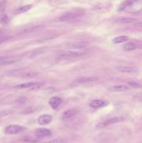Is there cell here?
<instances>
[{
  "label": "cell",
  "instance_id": "obj_25",
  "mask_svg": "<svg viewBox=\"0 0 142 143\" xmlns=\"http://www.w3.org/2000/svg\"><path fill=\"white\" fill-rule=\"evenodd\" d=\"M13 112L11 111H7V110H5V111H0V117H4L5 115H10Z\"/></svg>",
  "mask_w": 142,
  "mask_h": 143
},
{
  "label": "cell",
  "instance_id": "obj_16",
  "mask_svg": "<svg viewBox=\"0 0 142 143\" xmlns=\"http://www.w3.org/2000/svg\"><path fill=\"white\" fill-rule=\"evenodd\" d=\"M127 40H129V37L125 35H121V36H118V37L114 38V40H112V42L114 44H121L125 43Z\"/></svg>",
  "mask_w": 142,
  "mask_h": 143
},
{
  "label": "cell",
  "instance_id": "obj_14",
  "mask_svg": "<svg viewBox=\"0 0 142 143\" xmlns=\"http://www.w3.org/2000/svg\"><path fill=\"white\" fill-rule=\"evenodd\" d=\"M37 84V82H27V83H23V84H19V85H16L14 87L15 89L18 90H21V89H30L32 88L33 86Z\"/></svg>",
  "mask_w": 142,
  "mask_h": 143
},
{
  "label": "cell",
  "instance_id": "obj_32",
  "mask_svg": "<svg viewBox=\"0 0 142 143\" xmlns=\"http://www.w3.org/2000/svg\"><path fill=\"white\" fill-rule=\"evenodd\" d=\"M2 59H3V57H0V61H1V60H2Z\"/></svg>",
  "mask_w": 142,
  "mask_h": 143
},
{
  "label": "cell",
  "instance_id": "obj_27",
  "mask_svg": "<svg viewBox=\"0 0 142 143\" xmlns=\"http://www.w3.org/2000/svg\"><path fill=\"white\" fill-rule=\"evenodd\" d=\"M135 21V19H120L119 22L120 23H128V24H130V23H134Z\"/></svg>",
  "mask_w": 142,
  "mask_h": 143
},
{
  "label": "cell",
  "instance_id": "obj_20",
  "mask_svg": "<svg viewBox=\"0 0 142 143\" xmlns=\"http://www.w3.org/2000/svg\"><path fill=\"white\" fill-rule=\"evenodd\" d=\"M128 85L131 88H135V89H140L142 88V85L138 82H135V81H129L127 83Z\"/></svg>",
  "mask_w": 142,
  "mask_h": 143
},
{
  "label": "cell",
  "instance_id": "obj_4",
  "mask_svg": "<svg viewBox=\"0 0 142 143\" xmlns=\"http://www.w3.org/2000/svg\"><path fill=\"white\" fill-rule=\"evenodd\" d=\"M115 70L120 73L125 74H135L138 72V69L135 67H130V66H117Z\"/></svg>",
  "mask_w": 142,
  "mask_h": 143
},
{
  "label": "cell",
  "instance_id": "obj_9",
  "mask_svg": "<svg viewBox=\"0 0 142 143\" xmlns=\"http://www.w3.org/2000/svg\"><path fill=\"white\" fill-rule=\"evenodd\" d=\"M79 113V111L76 109H69L68 111H65L63 113V120H70L73 117H75V115Z\"/></svg>",
  "mask_w": 142,
  "mask_h": 143
},
{
  "label": "cell",
  "instance_id": "obj_3",
  "mask_svg": "<svg viewBox=\"0 0 142 143\" xmlns=\"http://www.w3.org/2000/svg\"><path fill=\"white\" fill-rule=\"evenodd\" d=\"M84 52H76V51H66V52L60 53L59 56L61 58H78L85 55Z\"/></svg>",
  "mask_w": 142,
  "mask_h": 143
},
{
  "label": "cell",
  "instance_id": "obj_11",
  "mask_svg": "<svg viewBox=\"0 0 142 143\" xmlns=\"http://www.w3.org/2000/svg\"><path fill=\"white\" fill-rule=\"evenodd\" d=\"M61 102H62L61 98L59 97V96H54V97L50 98V99H49V105H50L51 107H52L53 109H54V110L58 109V107L60 105Z\"/></svg>",
  "mask_w": 142,
  "mask_h": 143
},
{
  "label": "cell",
  "instance_id": "obj_24",
  "mask_svg": "<svg viewBox=\"0 0 142 143\" xmlns=\"http://www.w3.org/2000/svg\"><path fill=\"white\" fill-rule=\"evenodd\" d=\"M8 17L6 14H4L0 18V23L2 24H8Z\"/></svg>",
  "mask_w": 142,
  "mask_h": 143
},
{
  "label": "cell",
  "instance_id": "obj_6",
  "mask_svg": "<svg viewBox=\"0 0 142 143\" xmlns=\"http://www.w3.org/2000/svg\"><path fill=\"white\" fill-rule=\"evenodd\" d=\"M88 45V43L84 41H77L71 42V43L66 44V46L70 49H84Z\"/></svg>",
  "mask_w": 142,
  "mask_h": 143
},
{
  "label": "cell",
  "instance_id": "obj_8",
  "mask_svg": "<svg viewBox=\"0 0 142 143\" xmlns=\"http://www.w3.org/2000/svg\"><path fill=\"white\" fill-rule=\"evenodd\" d=\"M52 135V132L49 129L46 128H39L35 131V135L38 138L45 137V136H50Z\"/></svg>",
  "mask_w": 142,
  "mask_h": 143
},
{
  "label": "cell",
  "instance_id": "obj_1",
  "mask_svg": "<svg viewBox=\"0 0 142 143\" xmlns=\"http://www.w3.org/2000/svg\"><path fill=\"white\" fill-rule=\"evenodd\" d=\"M26 128L20 125H9L4 128V132L8 135H18L24 131Z\"/></svg>",
  "mask_w": 142,
  "mask_h": 143
},
{
  "label": "cell",
  "instance_id": "obj_2",
  "mask_svg": "<svg viewBox=\"0 0 142 143\" xmlns=\"http://www.w3.org/2000/svg\"><path fill=\"white\" fill-rule=\"evenodd\" d=\"M124 120V118L122 116H117V117H112V118H110L108 120H105L103 122H100L96 126V129H103V128L109 126L110 125L115 124V123L120 122Z\"/></svg>",
  "mask_w": 142,
  "mask_h": 143
},
{
  "label": "cell",
  "instance_id": "obj_19",
  "mask_svg": "<svg viewBox=\"0 0 142 143\" xmlns=\"http://www.w3.org/2000/svg\"><path fill=\"white\" fill-rule=\"evenodd\" d=\"M123 47H124V49L126 51H132V50H134V49H136V46H135V44L134 43L125 44Z\"/></svg>",
  "mask_w": 142,
  "mask_h": 143
},
{
  "label": "cell",
  "instance_id": "obj_23",
  "mask_svg": "<svg viewBox=\"0 0 142 143\" xmlns=\"http://www.w3.org/2000/svg\"><path fill=\"white\" fill-rule=\"evenodd\" d=\"M135 3V0H125V2L122 4L121 5V8L120 9H122L123 8H125V7H127V6H131L132 4H134Z\"/></svg>",
  "mask_w": 142,
  "mask_h": 143
},
{
  "label": "cell",
  "instance_id": "obj_7",
  "mask_svg": "<svg viewBox=\"0 0 142 143\" xmlns=\"http://www.w3.org/2000/svg\"><path fill=\"white\" fill-rule=\"evenodd\" d=\"M52 115H48V114H43V115H39L38 118V123L39 125H48L52 121Z\"/></svg>",
  "mask_w": 142,
  "mask_h": 143
},
{
  "label": "cell",
  "instance_id": "obj_30",
  "mask_svg": "<svg viewBox=\"0 0 142 143\" xmlns=\"http://www.w3.org/2000/svg\"><path fill=\"white\" fill-rule=\"evenodd\" d=\"M56 37V36H48V37H45V38H43L41 40H39V41H46V40H52V39H54V38Z\"/></svg>",
  "mask_w": 142,
  "mask_h": 143
},
{
  "label": "cell",
  "instance_id": "obj_21",
  "mask_svg": "<svg viewBox=\"0 0 142 143\" xmlns=\"http://www.w3.org/2000/svg\"><path fill=\"white\" fill-rule=\"evenodd\" d=\"M33 6L31 5V4H28V5H24V6H22V7H20L18 9V12L19 13H25V12L28 11V10L32 8Z\"/></svg>",
  "mask_w": 142,
  "mask_h": 143
},
{
  "label": "cell",
  "instance_id": "obj_13",
  "mask_svg": "<svg viewBox=\"0 0 142 143\" xmlns=\"http://www.w3.org/2000/svg\"><path fill=\"white\" fill-rule=\"evenodd\" d=\"M20 60V58L19 57H15V58H4L3 57L2 60L0 61V65H7V64H13V63L17 62Z\"/></svg>",
  "mask_w": 142,
  "mask_h": 143
},
{
  "label": "cell",
  "instance_id": "obj_18",
  "mask_svg": "<svg viewBox=\"0 0 142 143\" xmlns=\"http://www.w3.org/2000/svg\"><path fill=\"white\" fill-rule=\"evenodd\" d=\"M38 110L37 106H29V107H27L25 109H24L22 111L19 112V114H22V115H27V114H31V113L35 112Z\"/></svg>",
  "mask_w": 142,
  "mask_h": 143
},
{
  "label": "cell",
  "instance_id": "obj_29",
  "mask_svg": "<svg viewBox=\"0 0 142 143\" xmlns=\"http://www.w3.org/2000/svg\"><path fill=\"white\" fill-rule=\"evenodd\" d=\"M6 8V1L4 0V2H3V4H1V9H0V13H3L4 12V10H5Z\"/></svg>",
  "mask_w": 142,
  "mask_h": 143
},
{
  "label": "cell",
  "instance_id": "obj_15",
  "mask_svg": "<svg viewBox=\"0 0 142 143\" xmlns=\"http://www.w3.org/2000/svg\"><path fill=\"white\" fill-rule=\"evenodd\" d=\"M43 28V26H34V27H28V28H25V29L23 30V34H31V33L37 32L39 30L42 29Z\"/></svg>",
  "mask_w": 142,
  "mask_h": 143
},
{
  "label": "cell",
  "instance_id": "obj_10",
  "mask_svg": "<svg viewBox=\"0 0 142 143\" xmlns=\"http://www.w3.org/2000/svg\"><path fill=\"white\" fill-rule=\"evenodd\" d=\"M108 105V101L103 100H94L90 102V106L92 108H101L104 106H106Z\"/></svg>",
  "mask_w": 142,
  "mask_h": 143
},
{
  "label": "cell",
  "instance_id": "obj_22",
  "mask_svg": "<svg viewBox=\"0 0 142 143\" xmlns=\"http://www.w3.org/2000/svg\"><path fill=\"white\" fill-rule=\"evenodd\" d=\"M39 75V73L37 72H28V73H25L23 75L24 78H34Z\"/></svg>",
  "mask_w": 142,
  "mask_h": 143
},
{
  "label": "cell",
  "instance_id": "obj_28",
  "mask_svg": "<svg viewBox=\"0 0 142 143\" xmlns=\"http://www.w3.org/2000/svg\"><path fill=\"white\" fill-rule=\"evenodd\" d=\"M44 50L43 49H36V50H34V52L32 53V55H31V56L30 57H34V56H35V55H39V54H41L43 51Z\"/></svg>",
  "mask_w": 142,
  "mask_h": 143
},
{
  "label": "cell",
  "instance_id": "obj_31",
  "mask_svg": "<svg viewBox=\"0 0 142 143\" xmlns=\"http://www.w3.org/2000/svg\"><path fill=\"white\" fill-rule=\"evenodd\" d=\"M135 27H142V23H138V24H134Z\"/></svg>",
  "mask_w": 142,
  "mask_h": 143
},
{
  "label": "cell",
  "instance_id": "obj_26",
  "mask_svg": "<svg viewBox=\"0 0 142 143\" xmlns=\"http://www.w3.org/2000/svg\"><path fill=\"white\" fill-rule=\"evenodd\" d=\"M43 143H63V140L59 139V138H55V139L50 140V141H45Z\"/></svg>",
  "mask_w": 142,
  "mask_h": 143
},
{
  "label": "cell",
  "instance_id": "obj_5",
  "mask_svg": "<svg viewBox=\"0 0 142 143\" xmlns=\"http://www.w3.org/2000/svg\"><path fill=\"white\" fill-rule=\"evenodd\" d=\"M99 79L98 77H95V76H90V77H80L76 79L74 83L75 84H86V83H91L95 82Z\"/></svg>",
  "mask_w": 142,
  "mask_h": 143
},
{
  "label": "cell",
  "instance_id": "obj_12",
  "mask_svg": "<svg viewBox=\"0 0 142 143\" xmlns=\"http://www.w3.org/2000/svg\"><path fill=\"white\" fill-rule=\"evenodd\" d=\"M130 89L129 86L125 85H113L110 88V91H113V92H123V91H126Z\"/></svg>",
  "mask_w": 142,
  "mask_h": 143
},
{
  "label": "cell",
  "instance_id": "obj_17",
  "mask_svg": "<svg viewBox=\"0 0 142 143\" xmlns=\"http://www.w3.org/2000/svg\"><path fill=\"white\" fill-rule=\"evenodd\" d=\"M75 18V15L74 13H64L63 14L62 16L59 17V20L60 21H69V20H72L73 19Z\"/></svg>",
  "mask_w": 142,
  "mask_h": 143
}]
</instances>
